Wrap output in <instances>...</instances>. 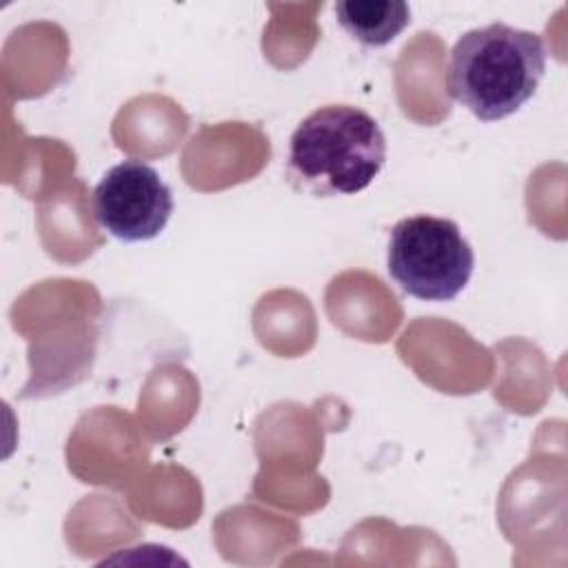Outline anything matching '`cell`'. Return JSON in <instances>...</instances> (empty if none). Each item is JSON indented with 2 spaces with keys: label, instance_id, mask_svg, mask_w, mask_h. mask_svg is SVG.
I'll list each match as a JSON object with an SVG mask.
<instances>
[{
  "label": "cell",
  "instance_id": "cell-3",
  "mask_svg": "<svg viewBox=\"0 0 568 568\" xmlns=\"http://www.w3.org/2000/svg\"><path fill=\"white\" fill-rule=\"evenodd\" d=\"M475 253L457 222L413 215L390 229L386 268L395 284L428 302H448L468 284Z\"/></svg>",
  "mask_w": 568,
  "mask_h": 568
},
{
  "label": "cell",
  "instance_id": "cell-5",
  "mask_svg": "<svg viewBox=\"0 0 568 568\" xmlns=\"http://www.w3.org/2000/svg\"><path fill=\"white\" fill-rule=\"evenodd\" d=\"M337 24L366 47L393 42L410 22V9L399 0H344L335 4Z\"/></svg>",
  "mask_w": 568,
  "mask_h": 568
},
{
  "label": "cell",
  "instance_id": "cell-2",
  "mask_svg": "<svg viewBox=\"0 0 568 568\" xmlns=\"http://www.w3.org/2000/svg\"><path fill=\"white\" fill-rule=\"evenodd\" d=\"M386 162L377 120L353 104H326L308 113L291 135L286 178L315 197L366 189Z\"/></svg>",
  "mask_w": 568,
  "mask_h": 568
},
{
  "label": "cell",
  "instance_id": "cell-4",
  "mask_svg": "<svg viewBox=\"0 0 568 568\" xmlns=\"http://www.w3.org/2000/svg\"><path fill=\"white\" fill-rule=\"evenodd\" d=\"M173 213V195L160 173L135 158L111 166L93 189V217L122 242L160 235Z\"/></svg>",
  "mask_w": 568,
  "mask_h": 568
},
{
  "label": "cell",
  "instance_id": "cell-1",
  "mask_svg": "<svg viewBox=\"0 0 568 568\" xmlns=\"http://www.w3.org/2000/svg\"><path fill=\"white\" fill-rule=\"evenodd\" d=\"M546 71L544 40L526 29L490 22L457 38L446 89L475 118L495 122L528 102Z\"/></svg>",
  "mask_w": 568,
  "mask_h": 568
}]
</instances>
